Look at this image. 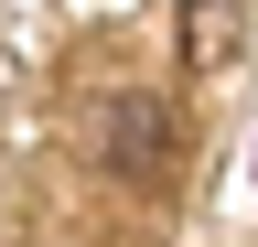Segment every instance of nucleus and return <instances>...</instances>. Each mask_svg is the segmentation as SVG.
<instances>
[{
	"instance_id": "nucleus-1",
	"label": "nucleus",
	"mask_w": 258,
	"mask_h": 247,
	"mask_svg": "<svg viewBox=\"0 0 258 247\" xmlns=\"http://www.w3.org/2000/svg\"><path fill=\"white\" fill-rule=\"evenodd\" d=\"M108 172L118 183H161L172 172V108H161L151 86H129V97L108 108Z\"/></svg>"
},
{
	"instance_id": "nucleus-2",
	"label": "nucleus",
	"mask_w": 258,
	"mask_h": 247,
	"mask_svg": "<svg viewBox=\"0 0 258 247\" xmlns=\"http://www.w3.org/2000/svg\"><path fill=\"white\" fill-rule=\"evenodd\" d=\"M237 43V0H183V65H215Z\"/></svg>"
}]
</instances>
